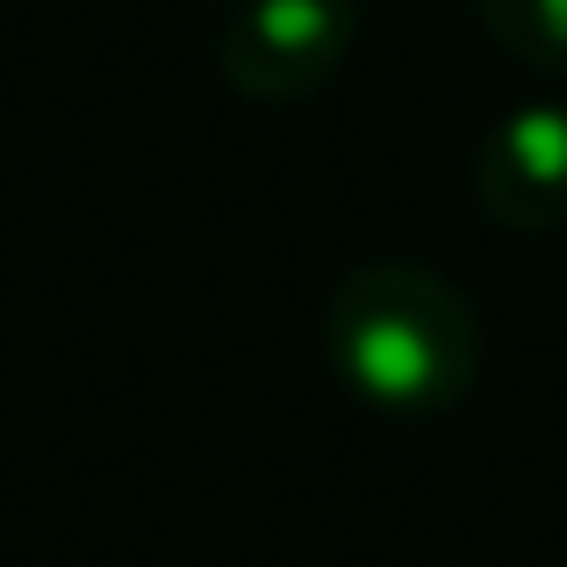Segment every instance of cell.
I'll use <instances>...</instances> for the list:
<instances>
[{"instance_id":"6da1fadb","label":"cell","mask_w":567,"mask_h":567,"mask_svg":"<svg viewBox=\"0 0 567 567\" xmlns=\"http://www.w3.org/2000/svg\"><path fill=\"white\" fill-rule=\"evenodd\" d=\"M331 374L388 416H439L482 374V323L474 302L416 259L352 266L323 302Z\"/></svg>"},{"instance_id":"7a4b0ae2","label":"cell","mask_w":567,"mask_h":567,"mask_svg":"<svg viewBox=\"0 0 567 567\" xmlns=\"http://www.w3.org/2000/svg\"><path fill=\"white\" fill-rule=\"evenodd\" d=\"M360 43V0H237L223 22L216 65L259 109L309 101L338 80V65Z\"/></svg>"},{"instance_id":"3957f363","label":"cell","mask_w":567,"mask_h":567,"mask_svg":"<svg viewBox=\"0 0 567 567\" xmlns=\"http://www.w3.org/2000/svg\"><path fill=\"white\" fill-rule=\"evenodd\" d=\"M474 194L503 230H567V101H525L482 137Z\"/></svg>"},{"instance_id":"277c9868","label":"cell","mask_w":567,"mask_h":567,"mask_svg":"<svg viewBox=\"0 0 567 567\" xmlns=\"http://www.w3.org/2000/svg\"><path fill=\"white\" fill-rule=\"evenodd\" d=\"M474 8L517 65L567 80V0H474Z\"/></svg>"}]
</instances>
